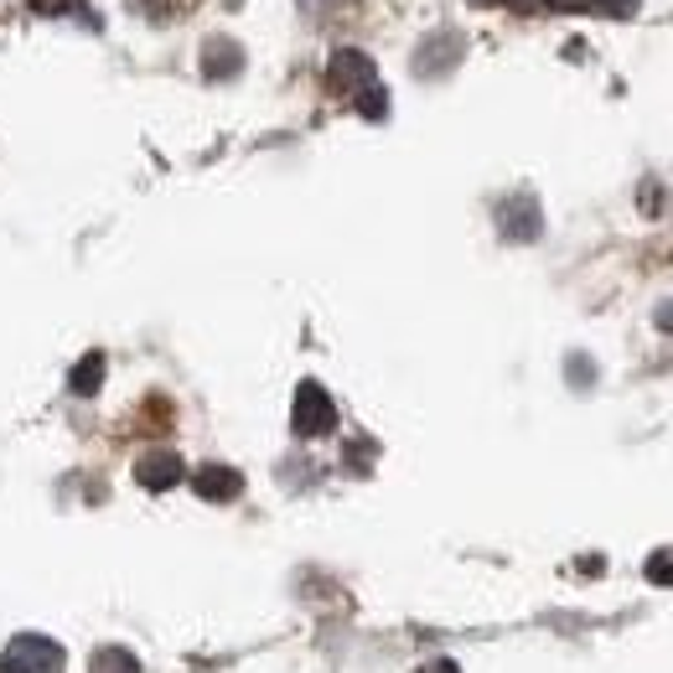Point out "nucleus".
<instances>
[{
  "mask_svg": "<svg viewBox=\"0 0 673 673\" xmlns=\"http://www.w3.org/2000/svg\"><path fill=\"white\" fill-rule=\"evenodd\" d=\"M290 430H296L300 441H316V435H331V430H337V404H331V394L321 389L316 378H306V384L296 389Z\"/></svg>",
  "mask_w": 673,
  "mask_h": 673,
  "instance_id": "obj_1",
  "label": "nucleus"
},
{
  "mask_svg": "<svg viewBox=\"0 0 673 673\" xmlns=\"http://www.w3.org/2000/svg\"><path fill=\"white\" fill-rule=\"evenodd\" d=\"M378 83V68L368 52H358V47H343L337 58H331L327 68V89L331 93H353V99H363V93Z\"/></svg>",
  "mask_w": 673,
  "mask_h": 673,
  "instance_id": "obj_2",
  "label": "nucleus"
},
{
  "mask_svg": "<svg viewBox=\"0 0 673 673\" xmlns=\"http://www.w3.org/2000/svg\"><path fill=\"white\" fill-rule=\"evenodd\" d=\"M462 37L456 31H435V37H425L419 42V52H415V73L419 78H441V73H451L456 68V58H462Z\"/></svg>",
  "mask_w": 673,
  "mask_h": 673,
  "instance_id": "obj_3",
  "label": "nucleus"
},
{
  "mask_svg": "<svg viewBox=\"0 0 673 673\" xmlns=\"http://www.w3.org/2000/svg\"><path fill=\"white\" fill-rule=\"evenodd\" d=\"M135 477H140V487H150V493H166V487H177V482L187 477V466H181L177 451H146V456L135 462Z\"/></svg>",
  "mask_w": 673,
  "mask_h": 673,
  "instance_id": "obj_4",
  "label": "nucleus"
},
{
  "mask_svg": "<svg viewBox=\"0 0 673 673\" xmlns=\"http://www.w3.org/2000/svg\"><path fill=\"white\" fill-rule=\"evenodd\" d=\"M6 673H62V653L42 637H27L6 653Z\"/></svg>",
  "mask_w": 673,
  "mask_h": 673,
  "instance_id": "obj_5",
  "label": "nucleus"
},
{
  "mask_svg": "<svg viewBox=\"0 0 673 673\" xmlns=\"http://www.w3.org/2000/svg\"><path fill=\"white\" fill-rule=\"evenodd\" d=\"M192 487H197V497H208V503H234V497L244 493V477L234 466H197Z\"/></svg>",
  "mask_w": 673,
  "mask_h": 673,
  "instance_id": "obj_6",
  "label": "nucleus"
},
{
  "mask_svg": "<svg viewBox=\"0 0 673 673\" xmlns=\"http://www.w3.org/2000/svg\"><path fill=\"white\" fill-rule=\"evenodd\" d=\"M244 68V47L228 42V37H208L202 42V78H212V83H224V78H234Z\"/></svg>",
  "mask_w": 673,
  "mask_h": 673,
  "instance_id": "obj_7",
  "label": "nucleus"
},
{
  "mask_svg": "<svg viewBox=\"0 0 673 673\" xmlns=\"http://www.w3.org/2000/svg\"><path fill=\"white\" fill-rule=\"evenodd\" d=\"M497 218H503V234H508V239H538L534 197H508V202L497 208Z\"/></svg>",
  "mask_w": 673,
  "mask_h": 673,
  "instance_id": "obj_8",
  "label": "nucleus"
},
{
  "mask_svg": "<svg viewBox=\"0 0 673 673\" xmlns=\"http://www.w3.org/2000/svg\"><path fill=\"white\" fill-rule=\"evenodd\" d=\"M99 384H105V353H89V358L73 368V394H99Z\"/></svg>",
  "mask_w": 673,
  "mask_h": 673,
  "instance_id": "obj_9",
  "label": "nucleus"
},
{
  "mask_svg": "<svg viewBox=\"0 0 673 673\" xmlns=\"http://www.w3.org/2000/svg\"><path fill=\"white\" fill-rule=\"evenodd\" d=\"M647 581H653V585H673V550L647 554Z\"/></svg>",
  "mask_w": 673,
  "mask_h": 673,
  "instance_id": "obj_10",
  "label": "nucleus"
},
{
  "mask_svg": "<svg viewBox=\"0 0 673 673\" xmlns=\"http://www.w3.org/2000/svg\"><path fill=\"white\" fill-rule=\"evenodd\" d=\"M358 115H368V120H384V115H389V93H384V89L374 83V89H368V93L358 99Z\"/></svg>",
  "mask_w": 673,
  "mask_h": 673,
  "instance_id": "obj_11",
  "label": "nucleus"
},
{
  "mask_svg": "<svg viewBox=\"0 0 673 673\" xmlns=\"http://www.w3.org/2000/svg\"><path fill=\"white\" fill-rule=\"evenodd\" d=\"M637 6L643 0H601L596 16H612V21H627V16H637Z\"/></svg>",
  "mask_w": 673,
  "mask_h": 673,
  "instance_id": "obj_12",
  "label": "nucleus"
},
{
  "mask_svg": "<svg viewBox=\"0 0 673 673\" xmlns=\"http://www.w3.org/2000/svg\"><path fill=\"white\" fill-rule=\"evenodd\" d=\"M550 6H554V11H575V16H581V11H596L601 0H550Z\"/></svg>",
  "mask_w": 673,
  "mask_h": 673,
  "instance_id": "obj_13",
  "label": "nucleus"
},
{
  "mask_svg": "<svg viewBox=\"0 0 673 673\" xmlns=\"http://www.w3.org/2000/svg\"><path fill=\"white\" fill-rule=\"evenodd\" d=\"M503 6H513L518 16H534V11H550V0H503Z\"/></svg>",
  "mask_w": 673,
  "mask_h": 673,
  "instance_id": "obj_14",
  "label": "nucleus"
},
{
  "mask_svg": "<svg viewBox=\"0 0 673 673\" xmlns=\"http://www.w3.org/2000/svg\"><path fill=\"white\" fill-rule=\"evenodd\" d=\"M659 327L673 331V300H663V306H659Z\"/></svg>",
  "mask_w": 673,
  "mask_h": 673,
  "instance_id": "obj_15",
  "label": "nucleus"
},
{
  "mask_svg": "<svg viewBox=\"0 0 673 673\" xmlns=\"http://www.w3.org/2000/svg\"><path fill=\"white\" fill-rule=\"evenodd\" d=\"M419 673H462V669H456V663H446V659H441V663H430V669H419Z\"/></svg>",
  "mask_w": 673,
  "mask_h": 673,
  "instance_id": "obj_16",
  "label": "nucleus"
},
{
  "mask_svg": "<svg viewBox=\"0 0 673 673\" xmlns=\"http://www.w3.org/2000/svg\"><path fill=\"white\" fill-rule=\"evenodd\" d=\"M477 6H503V0H477Z\"/></svg>",
  "mask_w": 673,
  "mask_h": 673,
  "instance_id": "obj_17",
  "label": "nucleus"
}]
</instances>
